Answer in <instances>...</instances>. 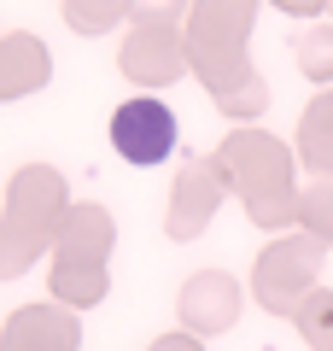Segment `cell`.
Wrapping results in <instances>:
<instances>
[{"label":"cell","mask_w":333,"mask_h":351,"mask_svg":"<svg viewBox=\"0 0 333 351\" xmlns=\"http://www.w3.org/2000/svg\"><path fill=\"white\" fill-rule=\"evenodd\" d=\"M111 147L129 164H158L175 147V112L164 100H129L111 112Z\"/></svg>","instance_id":"obj_1"}]
</instances>
